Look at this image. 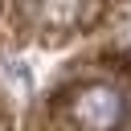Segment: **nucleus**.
I'll return each instance as SVG.
<instances>
[{"mask_svg": "<svg viewBox=\"0 0 131 131\" xmlns=\"http://www.w3.org/2000/svg\"><path fill=\"white\" fill-rule=\"evenodd\" d=\"M70 119L78 131H119L127 123V94L111 82H86L70 94Z\"/></svg>", "mask_w": 131, "mask_h": 131, "instance_id": "obj_1", "label": "nucleus"}]
</instances>
